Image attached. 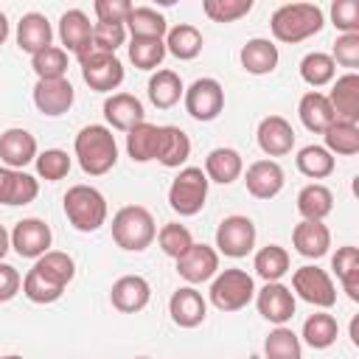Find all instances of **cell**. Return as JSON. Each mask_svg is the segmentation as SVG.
Listing matches in <instances>:
<instances>
[{
	"mask_svg": "<svg viewBox=\"0 0 359 359\" xmlns=\"http://www.w3.org/2000/svg\"><path fill=\"white\" fill-rule=\"evenodd\" d=\"M323 25H325V14L317 3H286V6L275 8V14L269 20L272 36L286 45H297V42L320 34Z\"/></svg>",
	"mask_w": 359,
	"mask_h": 359,
	"instance_id": "cell-1",
	"label": "cell"
},
{
	"mask_svg": "<svg viewBox=\"0 0 359 359\" xmlns=\"http://www.w3.org/2000/svg\"><path fill=\"white\" fill-rule=\"evenodd\" d=\"M76 157H79V165L84 174L90 177H101L107 171L115 168L118 163V143H115V135L109 126H101V123H90L84 126L79 135H76Z\"/></svg>",
	"mask_w": 359,
	"mask_h": 359,
	"instance_id": "cell-2",
	"label": "cell"
},
{
	"mask_svg": "<svg viewBox=\"0 0 359 359\" xmlns=\"http://www.w3.org/2000/svg\"><path fill=\"white\" fill-rule=\"evenodd\" d=\"M112 238L126 252H143L157 238L154 216L143 205H123L112 216Z\"/></svg>",
	"mask_w": 359,
	"mask_h": 359,
	"instance_id": "cell-3",
	"label": "cell"
},
{
	"mask_svg": "<svg viewBox=\"0 0 359 359\" xmlns=\"http://www.w3.org/2000/svg\"><path fill=\"white\" fill-rule=\"evenodd\" d=\"M65 216L79 233H95L107 222V199L93 185H73L65 194Z\"/></svg>",
	"mask_w": 359,
	"mask_h": 359,
	"instance_id": "cell-4",
	"label": "cell"
},
{
	"mask_svg": "<svg viewBox=\"0 0 359 359\" xmlns=\"http://www.w3.org/2000/svg\"><path fill=\"white\" fill-rule=\"evenodd\" d=\"M208 177L199 165H185L168 185V205L180 216H196L208 199Z\"/></svg>",
	"mask_w": 359,
	"mask_h": 359,
	"instance_id": "cell-5",
	"label": "cell"
},
{
	"mask_svg": "<svg viewBox=\"0 0 359 359\" xmlns=\"http://www.w3.org/2000/svg\"><path fill=\"white\" fill-rule=\"evenodd\" d=\"M208 294L219 311H241L255 297V280L244 269H222L216 272Z\"/></svg>",
	"mask_w": 359,
	"mask_h": 359,
	"instance_id": "cell-6",
	"label": "cell"
},
{
	"mask_svg": "<svg viewBox=\"0 0 359 359\" xmlns=\"http://www.w3.org/2000/svg\"><path fill=\"white\" fill-rule=\"evenodd\" d=\"M79 65H81V79L95 93H112L123 84V65L115 53L87 50L84 56H79Z\"/></svg>",
	"mask_w": 359,
	"mask_h": 359,
	"instance_id": "cell-7",
	"label": "cell"
},
{
	"mask_svg": "<svg viewBox=\"0 0 359 359\" xmlns=\"http://www.w3.org/2000/svg\"><path fill=\"white\" fill-rule=\"evenodd\" d=\"M182 101H185V112L194 118V121H216L224 109V87L210 79V76H202L196 79L191 87H185L182 93Z\"/></svg>",
	"mask_w": 359,
	"mask_h": 359,
	"instance_id": "cell-8",
	"label": "cell"
},
{
	"mask_svg": "<svg viewBox=\"0 0 359 359\" xmlns=\"http://www.w3.org/2000/svg\"><path fill=\"white\" fill-rule=\"evenodd\" d=\"M292 289H294L292 294H297L300 300H306L317 309H331L337 303V286H334L331 275L320 266H311V264L294 269Z\"/></svg>",
	"mask_w": 359,
	"mask_h": 359,
	"instance_id": "cell-9",
	"label": "cell"
},
{
	"mask_svg": "<svg viewBox=\"0 0 359 359\" xmlns=\"http://www.w3.org/2000/svg\"><path fill=\"white\" fill-rule=\"evenodd\" d=\"M216 247L227 258H244L247 252H252V247H255V224H252V219L241 216V213L224 216L219 222V227H216Z\"/></svg>",
	"mask_w": 359,
	"mask_h": 359,
	"instance_id": "cell-10",
	"label": "cell"
},
{
	"mask_svg": "<svg viewBox=\"0 0 359 359\" xmlns=\"http://www.w3.org/2000/svg\"><path fill=\"white\" fill-rule=\"evenodd\" d=\"M219 272V252L208 244H191L185 255L177 258V275L188 283V286H196V283H205V280H213Z\"/></svg>",
	"mask_w": 359,
	"mask_h": 359,
	"instance_id": "cell-11",
	"label": "cell"
},
{
	"mask_svg": "<svg viewBox=\"0 0 359 359\" xmlns=\"http://www.w3.org/2000/svg\"><path fill=\"white\" fill-rule=\"evenodd\" d=\"M53 233L42 219H20L11 230V250L20 258H39L50 250Z\"/></svg>",
	"mask_w": 359,
	"mask_h": 359,
	"instance_id": "cell-12",
	"label": "cell"
},
{
	"mask_svg": "<svg viewBox=\"0 0 359 359\" xmlns=\"http://www.w3.org/2000/svg\"><path fill=\"white\" fill-rule=\"evenodd\" d=\"M76 101V90L67 79H36L34 84V107L48 115V118H59L65 115Z\"/></svg>",
	"mask_w": 359,
	"mask_h": 359,
	"instance_id": "cell-13",
	"label": "cell"
},
{
	"mask_svg": "<svg viewBox=\"0 0 359 359\" xmlns=\"http://www.w3.org/2000/svg\"><path fill=\"white\" fill-rule=\"evenodd\" d=\"M255 306H258V314L275 325H286L292 317H294V294L289 286H283L280 280L275 283H264L261 292H255Z\"/></svg>",
	"mask_w": 359,
	"mask_h": 359,
	"instance_id": "cell-14",
	"label": "cell"
},
{
	"mask_svg": "<svg viewBox=\"0 0 359 359\" xmlns=\"http://www.w3.org/2000/svg\"><path fill=\"white\" fill-rule=\"evenodd\" d=\"M36 160V137L28 129L11 126L0 135V163L11 171H22Z\"/></svg>",
	"mask_w": 359,
	"mask_h": 359,
	"instance_id": "cell-15",
	"label": "cell"
},
{
	"mask_svg": "<svg viewBox=\"0 0 359 359\" xmlns=\"http://www.w3.org/2000/svg\"><path fill=\"white\" fill-rule=\"evenodd\" d=\"M149 300H151V286L143 275H123L109 289V303L123 314L143 311L149 306Z\"/></svg>",
	"mask_w": 359,
	"mask_h": 359,
	"instance_id": "cell-16",
	"label": "cell"
},
{
	"mask_svg": "<svg viewBox=\"0 0 359 359\" xmlns=\"http://www.w3.org/2000/svg\"><path fill=\"white\" fill-rule=\"evenodd\" d=\"M59 39L65 45V53H76L84 56L93 48V22L81 8H70L59 17Z\"/></svg>",
	"mask_w": 359,
	"mask_h": 359,
	"instance_id": "cell-17",
	"label": "cell"
},
{
	"mask_svg": "<svg viewBox=\"0 0 359 359\" xmlns=\"http://www.w3.org/2000/svg\"><path fill=\"white\" fill-rule=\"evenodd\" d=\"M104 118L112 129L118 132H129L135 129L137 123L146 121V109H143V101L132 93H112L107 101H104Z\"/></svg>",
	"mask_w": 359,
	"mask_h": 359,
	"instance_id": "cell-18",
	"label": "cell"
},
{
	"mask_svg": "<svg viewBox=\"0 0 359 359\" xmlns=\"http://www.w3.org/2000/svg\"><path fill=\"white\" fill-rule=\"evenodd\" d=\"M255 137H258L261 151L269 157H283L294 149V129L283 115H266L258 123Z\"/></svg>",
	"mask_w": 359,
	"mask_h": 359,
	"instance_id": "cell-19",
	"label": "cell"
},
{
	"mask_svg": "<svg viewBox=\"0 0 359 359\" xmlns=\"http://www.w3.org/2000/svg\"><path fill=\"white\" fill-rule=\"evenodd\" d=\"M168 314L180 328H196L208 317V303L194 286H180L168 300Z\"/></svg>",
	"mask_w": 359,
	"mask_h": 359,
	"instance_id": "cell-20",
	"label": "cell"
},
{
	"mask_svg": "<svg viewBox=\"0 0 359 359\" xmlns=\"http://www.w3.org/2000/svg\"><path fill=\"white\" fill-rule=\"evenodd\" d=\"M325 98H328V104H331L337 121L359 123V76H356V73L339 76Z\"/></svg>",
	"mask_w": 359,
	"mask_h": 359,
	"instance_id": "cell-21",
	"label": "cell"
},
{
	"mask_svg": "<svg viewBox=\"0 0 359 359\" xmlns=\"http://www.w3.org/2000/svg\"><path fill=\"white\" fill-rule=\"evenodd\" d=\"M244 182H247V191L255 196V199H272L283 191V168L275 163V160H255L247 174H244Z\"/></svg>",
	"mask_w": 359,
	"mask_h": 359,
	"instance_id": "cell-22",
	"label": "cell"
},
{
	"mask_svg": "<svg viewBox=\"0 0 359 359\" xmlns=\"http://www.w3.org/2000/svg\"><path fill=\"white\" fill-rule=\"evenodd\" d=\"M50 39H53V28H50L45 14L28 11V14L20 17V22H17V45H20V50L34 56V53L50 48Z\"/></svg>",
	"mask_w": 359,
	"mask_h": 359,
	"instance_id": "cell-23",
	"label": "cell"
},
{
	"mask_svg": "<svg viewBox=\"0 0 359 359\" xmlns=\"http://www.w3.org/2000/svg\"><path fill=\"white\" fill-rule=\"evenodd\" d=\"M292 244L303 258H323L331 247V230L323 222H309L303 219L292 230Z\"/></svg>",
	"mask_w": 359,
	"mask_h": 359,
	"instance_id": "cell-24",
	"label": "cell"
},
{
	"mask_svg": "<svg viewBox=\"0 0 359 359\" xmlns=\"http://www.w3.org/2000/svg\"><path fill=\"white\" fill-rule=\"evenodd\" d=\"M238 59H241V67H244L247 73H252V76H266V73H272V70L278 67L280 53H278V45H275L272 39L255 36V39H247V45L241 48Z\"/></svg>",
	"mask_w": 359,
	"mask_h": 359,
	"instance_id": "cell-25",
	"label": "cell"
},
{
	"mask_svg": "<svg viewBox=\"0 0 359 359\" xmlns=\"http://www.w3.org/2000/svg\"><path fill=\"white\" fill-rule=\"evenodd\" d=\"M160 140H163V126L143 121L126 132V151L135 163H151L160 154Z\"/></svg>",
	"mask_w": 359,
	"mask_h": 359,
	"instance_id": "cell-26",
	"label": "cell"
},
{
	"mask_svg": "<svg viewBox=\"0 0 359 359\" xmlns=\"http://www.w3.org/2000/svg\"><path fill=\"white\" fill-rule=\"evenodd\" d=\"M244 171V160L236 149H227V146H219L213 151H208L205 157V177L208 182H219V185H230L241 177Z\"/></svg>",
	"mask_w": 359,
	"mask_h": 359,
	"instance_id": "cell-27",
	"label": "cell"
},
{
	"mask_svg": "<svg viewBox=\"0 0 359 359\" xmlns=\"http://www.w3.org/2000/svg\"><path fill=\"white\" fill-rule=\"evenodd\" d=\"M297 115H300V123H303L309 132H314V135H323V132L337 121V118H334V109H331V104H328V98H325L323 93H317V90H309V93L300 98Z\"/></svg>",
	"mask_w": 359,
	"mask_h": 359,
	"instance_id": "cell-28",
	"label": "cell"
},
{
	"mask_svg": "<svg viewBox=\"0 0 359 359\" xmlns=\"http://www.w3.org/2000/svg\"><path fill=\"white\" fill-rule=\"evenodd\" d=\"M163 42H165V53H171L180 62L196 59L202 53V45H205L202 31L196 25H188V22H180V25L168 28V34H165Z\"/></svg>",
	"mask_w": 359,
	"mask_h": 359,
	"instance_id": "cell-29",
	"label": "cell"
},
{
	"mask_svg": "<svg viewBox=\"0 0 359 359\" xmlns=\"http://www.w3.org/2000/svg\"><path fill=\"white\" fill-rule=\"evenodd\" d=\"M31 269H34L39 278H45L48 283L59 286V289H67V283H70L73 275H76L73 258H70L67 252H62V250H48L45 255L36 258V264H34Z\"/></svg>",
	"mask_w": 359,
	"mask_h": 359,
	"instance_id": "cell-30",
	"label": "cell"
},
{
	"mask_svg": "<svg viewBox=\"0 0 359 359\" xmlns=\"http://www.w3.org/2000/svg\"><path fill=\"white\" fill-rule=\"evenodd\" d=\"M126 28H129L132 39H165V34H168L165 17L149 6H132L129 17H126Z\"/></svg>",
	"mask_w": 359,
	"mask_h": 359,
	"instance_id": "cell-31",
	"label": "cell"
},
{
	"mask_svg": "<svg viewBox=\"0 0 359 359\" xmlns=\"http://www.w3.org/2000/svg\"><path fill=\"white\" fill-rule=\"evenodd\" d=\"M334 210V194L323 182H311L297 194V213L309 222H323Z\"/></svg>",
	"mask_w": 359,
	"mask_h": 359,
	"instance_id": "cell-32",
	"label": "cell"
},
{
	"mask_svg": "<svg viewBox=\"0 0 359 359\" xmlns=\"http://www.w3.org/2000/svg\"><path fill=\"white\" fill-rule=\"evenodd\" d=\"M185 87H182V79L180 73L174 70H157L151 79H149V101L157 107V109H171L174 104H180Z\"/></svg>",
	"mask_w": 359,
	"mask_h": 359,
	"instance_id": "cell-33",
	"label": "cell"
},
{
	"mask_svg": "<svg viewBox=\"0 0 359 359\" xmlns=\"http://www.w3.org/2000/svg\"><path fill=\"white\" fill-rule=\"evenodd\" d=\"M331 269L337 272L342 289L348 292V297L353 303H359V250L353 244H345L334 252L331 258Z\"/></svg>",
	"mask_w": 359,
	"mask_h": 359,
	"instance_id": "cell-34",
	"label": "cell"
},
{
	"mask_svg": "<svg viewBox=\"0 0 359 359\" xmlns=\"http://www.w3.org/2000/svg\"><path fill=\"white\" fill-rule=\"evenodd\" d=\"M294 163H297V171H300L303 177H309V180H325V177L334 174V165H337L334 154H331L325 146H317V143L303 146V149L297 151Z\"/></svg>",
	"mask_w": 359,
	"mask_h": 359,
	"instance_id": "cell-35",
	"label": "cell"
},
{
	"mask_svg": "<svg viewBox=\"0 0 359 359\" xmlns=\"http://www.w3.org/2000/svg\"><path fill=\"white\" fill-rule=\"evenodd\" d=\"M300 337L306 339L309 348H314V351H325V348H331V345L337 342V337H339V325H337V320H334L328 311H317V314L306 317V323H303V334H300Z\"/></svg>",
	"mask_w": 359,
	"mask_h": 359,
	"instance_id": "cell-36",
	"label": "cell"
},
{
	"mask_svg": "<svg viewBox=\"0 0 359 359\" xmlns=\"http://www.w3.org/2000/svg\"><path fill=\"white\" fill-rule=\"evenodd\" d=\"M191 157V137L180 126H163V140H160V154L157 160L165 168H180Z\"/></svg>",
	"mask_w": 359,
	"mask_h": 359,
	"instance_id": "cell-37",
	"label": "cell"
},
{
	"mask_svg": "<svg viewBox=\"0 0 359 359\" xmlns=\"http://www.w3.org/2000/svg\"><path fill=\"white\" fill-rule=\"evenodd\" d=\"M252 269L258 278H264L266 283H275L280 280L286 272H289V252L280 247V244H266L255 252L252 258Z\"/></svg>",
	"mask_w": 359,
	"mask_h": 359,
	"instance_id": "cell-38",
	"label": "cell"
},
{
	"mask_svg": "<svg viewBox=\"0 0 359 359\" xmlns=\"http://www.w3.org/2000/svg\"><path fill=\"white\" fill-rule=\"evenodd\" d=\"M334 76H337V65H334V59L328 53L311 50V53L303 56V62H300V79L309 87H325V84L334 81Z\"/></svg>",
	"mask_w": 359,
	"mask_h": 359,
	"instance_id": "cell-39",
	"label": "cell"
},
{
	"mask_svg": "<svg viewBox=\"0 0 359 359\" xmlns=\"http://www.w3.org/2000/svg\"><path fill=\"white\" fill-rule=\"evenodd\" d=\"M325 149L331 154H342V157H353L359 151V123H345V121H334L325 132Z\"/></svg>",
	"mask_w": 359,
	"mask_h": 359,
	"instance_id": "cell-40",
	"label": "cell"
},
{
	"mask_svg": "<svg viewBox=\"0 0 359 359\" xmlns=\"http://www.w3.org/2000/svg\"><path fill=\"white\" fill-rule=\"evenodd\" d=\"M264 356L266 359H303L300 337L292 328L278 325L275 331H269V337L264 342Z\"/></svg>",
	"mask_w": 359,
	"mask_h": 359,
	"instance_id": "cell-41",
	"label": "cell"
},
{
	"mask_svg": "<svg viewBox=\"0 0 359 359\" xmlns=\"http://www.w3.org/2000/svg\"><path fill=\"white\" fill-rule=\"evenodd\" d=\"M163 59H165L163 39H129V62L137 70H157Z\"/></svg>",
	"mask_w": 359,
	"mask_h": 359,
	"instance_id": "cell-42",
	"label": "cell"
},
{
	"mask_svg": "<svg viewBox=\"0 0 359 359\" xmlns=\"http://www.w3.org/2000/svg\"><path fill=\"white\" fill-rule=\"evenodd\" d=\"M31 67H34L36 79H65L67 76V53H65V48L50 45L31 56Z\"/></svg>",
	"mask_w": 359,
	"mask_h": 359,
	"instance_id": "cell-43",
	"label": "cell"
},
{
	"mask_svg": "<svg viewBox=\"0 0 359 359\" xmlns=\"http://www.w3.org/2000/svg\"><path fill=\"white\" fill-rule=\"evenodd\" d=\"M157 244H160V250H163L165 255H171V258L177 261L180 255L188 252V247L194 244V236H191V230H188L185 224H180V222H168V224L160 227V233H157Z\"/></svg>",
	"mask_w": 359,
	"mask_h": 359,
	"instance_id": "cell-44",
	"label": "cell"
},
{
	"mask_svg": "<svg viewBox=\"0 0 359 359\" xmlns=\"http://www.w3.org/2000/svg\"><path fill=\"white\" fill-rule=\"evenodd\" d=\"M202 11L213 22H236L252 11V0H205Z\"/></svg>",
	"mask_w": 359,
	"mask_h": 359,
	"instance_id": "cell-45",
	"label": "cell"
},
{
	"mask_svg": "<svg viewBox=\"0 0 359 359\" xmlns=\"http://www.w3.org/2000/svg\"><path fill=\"white\" fill-rule=\"evenodd\" d=\"M34 163H36V174L42 180H48V182H59L70 171V157L62 149H45L42 154H36Z\"/></svg>",
	"mask_w": 359,
	"mask_h": 359,
	"instance_id": "cell-46",
	"label": "cell"
},
{
	"mask_svg": "<svg viewBox=\"0 0 359 359\" xmlns=\"http://www.w3.org/2000/svg\"><path fill=\"white\" fill-rule=\"evenodd\" d=\"M22 294H25L31 303L45 306V303H56V300L65 294V289H59V286L48 283V280H45V278H39L34 269H28V272H25V278H22Z\"/></svg>",
	"mask_w": 359,
	"mask_h": 359,
	"instance_id": "cell-47",
	"label": "cell"
},
{
	"mask_svg": "<svg viewBox=\"0 0 359 359\" xmlns=\"http://www.w3.org/2000/svg\"><path fill=\"white\" fill-rule=\"evenodd\" d=\"M123 42H126V25H115V22H95L93 25V48L90 50L115 53Z\"/></svg>",
	"mask_w": 359,
	"mask_h": 359,
	"instance_id": "cell-48",
	"label": "cell"
},
{
	"mask_svg": "<svg viewBox=\"0 0 359 359\" xmlns=\"http://www.w3.org/2000/svg\"><path fill=\"white\" fill-rule=\"evenodd\" d=\"M334 59V65L348 67V73H353L359 67V34H339L334 42V53H328Z\"/></svg>",
	"mask_w": 359,
	"mask_h": 359,
	"instance_id": "cell-49",
	"label": "cell"
},
{
	"mask_svg": "<svg viewBox=\"0 0 359 359\" xmlns=\"http://www.w3.org/2000/svg\"><path fill=\"white\" fill-rule=\"evenodd\" d=\"M331 22L342 34H359V3L356 0H334L331 3Z\"/></svg>",
	"mask_w": 359,
	"mask_h": 359,
	"instance_id": "cell-50",
	"label": "cell"
},
{
	"mask_svg": "<svg viewBox=\"0 0 359 359\" xmlns=\"http://www.w3.org/2000/svg\"><path fill=\"white\" fill-rule=\"evenodd\" d=\"M39 194V182L36 177L25 174V171H14V180H11V194H8V205H28L34 202Z\"/></svg>",
	"mask_w": 359,
	"mask_h": 359,
	"instance_id": "cell-51",
	"label": "cell"
},
{
	"mask_svg": "<svg viewBox=\"0 0 359 359\" xmlns=\"http://www.w3.org/2000/svg\"><path fill=\"white\" fill-rule=\"evenodd\" d=\"M95 17L98 22H115V25H126V17L132 11L129 0H95Z\"/></svg>",
	"mask_w": 359,
	"mask_h": 359,
	"instance_id": "cell-52",
	"label": "cell"
},
{
	"mask_svg": "<svg viewBox=\"0 0 359 359\" xmlns=\"http://www.w3.org/2000/svg\"><path fill=\"white\" fill-rule=\"evenodd\" d=\"M22 289V278L11 264L0 261V303H8L11 297H17V292Z\"/></svg>",
	"mask_w": 359,
	"mask_h": 359,
	"instance_id": "cell-53",
	"label": "cell"
},
{
	"mask_svg": "<svg viewBox=\"0 0 359 359\" xmlns=\"http://www.w3.org/2000/svg\"><path fill=\"white\" fill-rule=\"evenodd\" d=\"M11 180H14V171L0 165V205H8V194H11Z\"/></svg>",
	"mask_w": 359,
	"mask_h": 359,
	"instance_id": "cell-54",
	"label": "cell"
},
{
	"mask_svg": "<svg viewBox=\"0 0 359 359\" xmlns=\"http://www.w3.org/2000/svg\"><path fill=\"white\" fill-rule=\"evenodd\" d=\"M8 250H11V233L0 224V261H3V255H6Z\"/></svg>",
	"mask_w": 359,
	"mask_h": 359,
	"instance_id": "cell-55",
	"label": "cell"
},
{
	"mask_svg": "<svg viewBox=\"0 0 359 359\" xmlns=\"http://www.w3.org/2000/svg\"><path fill=\"white\" fill-rule=\"evenodd\" d=\"M8 39V20H6V14L0 11V45Z\"/></svg>",
	"mask_w": 359,
	"mask_h": 359,
	"instance_id": "cell-56",
	"label": "cell"
},
{
	"mask_svg": "<svg viewBox=\"0 0 359 359\" xmlns=\"http://www.w3.org/2000/svg\"><path fill=\"white\" fill-rule=\"evenodd\" d=\"M0 359H22V356H17V353H8V356H0Z\"/></svg>",
	"mask_w": 359,
	"mask_h": 359,
	"instance_id": "cell-57",
	"label": "cell"
},
{
	"mask_svg": "<svg viewBox=\"0 0 359 359\" xmlns=\"http://www.w3.org/2000/svg\"><path fill=\"white\" fill-rule=\"evenodd\" d=\"M135 359H149V356H135Z\"/></svg>",
	"mask_w": 359,
	"mask_h": 359,
	"instance_id": "cell-58",
	"label": "cell"
}]
</instances>
